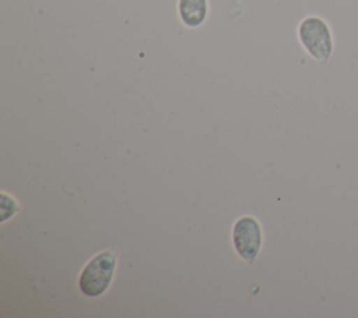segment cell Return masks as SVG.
I'll use <instances>...</instances> for the list:
<instances>
[{"mask_svg": "<svg viewBox=\"0 0 358 318\" xmlns=\"http://www.w3.org/2000/svg\"><path fill=\"white\" fill-rule=\"evenodd\" d=\"M117 259L119 252L116 249H105L94 255L78 276L80 291L91 298L102 296L112 284Z\"/></svg>", "mask_w": 358, "mask_h": 318, "instance_id": "cell-1", "label": "cell"}, {"mask_svg": "<svg viewBox=\"0 0 358 318\" xmlns=\"http://www.w3.org/2000/svg\"><path fill=\"white\" fill-rule=\"evenodd\" d=\"M298 38L303 49L316 62L326 64L333 55L334 39L329 22L319 15H308L298 25Z\"/></svg>", "mask_w": 358, "mask_h": 318, "instance_id": "cell-2", "label": "cell"}, {"mask_svg": "<svg viewBox=\"0 0 358 318\" xmlns=\"http://www.w3.org/2000/svg\"><path fill=\"white\" fill-rule=\"evenodd\" d=\"M232 244L243 261L253 263L263 244V230L259 220L249 214L239 217L232 227Z\"/></svg>", "mask_w": 358, "mask_h": 318, "instance_id": "cell-3", "label": "cell"}, {"mask_svg": "<svg viewBox=\"0 0 358 318\" xmlns=\"http://www.w3.org/2000/svg\"><path fill=\"white\" fill-rule=\"evenodd\" d=\"M178 13L180 21L189 28L200 27L208 13L207 0H179L178 1Z\"/></svg>", "mask_w": 358, "mask_h": 318, "instance_id": "cell-4", "label": "cell"}, {"mask_svg": "<svg viewBox=\"0 0 358 318\" xmlns=\"http://www.w3.org/2000/svg\"><path fill=\"white\" fill-rule=\"evenodd\" d=\"M20 209V205L13 196H8L6 192H1V221L13 217Z\"/></svg>", "mask_w": 358, "mask_h": 318, "instance_id": "cell-5", "label": "cell"}]
</instances>
